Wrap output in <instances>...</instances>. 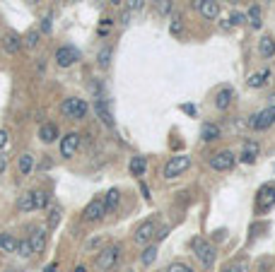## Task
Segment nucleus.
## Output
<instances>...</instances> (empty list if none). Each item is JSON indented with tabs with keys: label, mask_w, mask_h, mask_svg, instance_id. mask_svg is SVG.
<instances>
[{
	"label": "nucleus",
	"mask_w": 275,
	"mask_h": 272,
	"mask_svg": "<svg viewBox=\"0 0 275 272\" xmlns=\"http://www.w3.org/2000/svg\"><path fill=\"white\" fill-rule=\"evenodd\" d=\"M258 152H261V147H258V142H253V140H246L244 142V147H242V159L244 164H253L256 162V157H258Z\"/></svg>",
	"instance_id": "nucleus-15"
},
{
	"label": "nucleus",
	"mask_w": 275,
	"mask_h": 272,
	"mask_svg": "<svg viewBox=\"0 0 275 272\" xmlns=\"http://www.w3.org/2000/svg\"><path fill=\"white\" fill-rule=\"evenodd\" d=\"M17 210L20 212H34L36 205H34V190H27L22 195L17 197Z\"/></svg>",
	"instance_id": "nucleus-20"
},
{
	"label": "nucleus",
	"mask_w": 275,
	"mask_h": 272,
	"mask_svg": "<svg viewBox=\"0 0 275 272\" xmlns=\"http://www.w3.org/2000/svg\"><path fill=\"white\" fill-rule=\"evenodd\" d=\"M27 3H32V5H39V3H41V0H27Z\"/></svg>",
	"instance_id": "nucleus-50"
},
{
	"label": "nucleus",
	"mask_w": 275,
	"mask_h": 272,
	"mask_svg": "<svg viewBox=\"0 0 275 272\" xmlns=\"http://www.w3.org/2000/svg\"><path fill=\"white\" fill-rule=\"evenodd\" d=\"M181 29H184L181 15H174V17H172V24H169V32H172V36H181Z\"/></svg>",
	"instance_id": "nucleus-35"
},
{
	"label": "nucleus",
	"mask_w": 275,
	"mask_h": 272,
	"mask_svg": "<svg viewBox=\"0 0 275 272\" xmlns=\"http://www.w3.org/2000/svg\"><path fill=\"white\" fill-rule=\"evenodd\" d=\"M119 258H121V248H119V246H109V248H101L99 253H97L94 265H97V270L109 272L119 265Z\"/></svg>",
	"instance_id": "nucleus-4"
},
{
	"label": "nucleus",
	"mask_w": 275,
	"mask_h": 272,
	"mask_svg": "<svg viewBox=\"0 0 275 272\" xmlns=\"http://www.w3.org/2000/svg\"><path fill=\"white\" fill-rule=\"evenodd\" d=\"M61 113L70 120H82L89 113V104L85 99L68 97V99H63V104H61Z\"/></svg>",
	"instance_id": "nucleus-1"
},
{
	"label": "nucleus",
	"mask_w": 275,
	"mask_h": 272,
	"mask_svg": "<svg viewBox=\"0 0 275 272\" xmlns=\"http://www.w3.org/2000/svg\"><path fill=\"white\" fill-rule=\"evenodd\" d=\"M258 51L263 58H273L275 55V39L273 36H261V41H258Z\"/></svg>",
	"instance_id": "nucleus-23"
},
{
	"label": "nucleus",
	"mask_w": 275,
	"mask_h": 272,
	"mask_svg": "<svg viewBox=\"0 0 275 272\" xmlns=\"http://www.w3.org/2000/svg\"><path fill=\"white\" fill-rule=\"evenodd\" d=\"M244 22H246V15H244V12L234 10L230 15V24H232V27H239V24H244Z\"/></svg>",
	"instance_id": "nucleus-36"
},
{
	"label": "nucleus",
	"mask_w": 275,
	"mask_h": 272,
	"mask_svg": "<svg viewBox=\"0 0 275 272\" xmlns=\"http://www.w3.org/2000/svg\"><path fill=\"white\" fill-rule=\"evenodd\" d=\"M8 138H10V135H8V130H0V150L8 145Z\"/></svg>",
	"instance_id": "nucleus-44"
},
{
	"label": "nucleus",
	"mask_w": 275,
	"mask_h": 272,
	"mask_svg": "<svg viewBox=\"0 0 275 272\" xmlns=\"http://www.w3.org/2000/svg\"><path fill=\"white\" fill-rule=\"evenodd\" d=\"M39 140L46 142V145L56 142L58 140V125H56V123H41V128H39Z\"/></svg>",
	"instance_id": "nucleus-17"
},
{
	"label": "nucleus",
	"mask_w": 275,
	"mask_h": 272,
	"mask_svg": "<svg viewBox=\"0 0 275 272\" xmlns=\"http://www.w3.org/2000/svg\"><path fill=\"white\" fill-rule=\"evenodd\" d=\"M17 255H22V258H29V255H34L32 253V243H29V239H22L17 241V250H15Z\"/></svg>",
	"instance_id": "nucleus-32"
},
{
	"label": "nucleus",
	"mask_w": 275,
	"mask_h": 272,
	"mask_svg": "<svg viewBox=\"0 0 275 272\" xmlns=\"http://www.w3.org/2000/svg\"><path fill=\"white\" fill-rule=\"evenodd\" d=\"M234 164H237V157H234V152H230V150H222V152H215L212 157H210V166L215 169V171H232L234 169Z\"/></svg>",
	"instance_id": "nucleus-6"
},
{
	"label": "nucleus",
	"mask_w": 275,
	"mask_h": 272,
	"mask_svg": "<svg viewBox=\"0 0 275 272\" xmlns=\"http://www.w3.org/2000/svg\"><path fill=\"white\" fill-rule=\"evenodd\" d=\"M154 234H157V224H154V219H147V222H143L140 227L135 229L133 241H135L138 246H147L150 241H154Z\"/></svg>",
	"instance_id": "nucleus-7"
},
{
	"label": "nucleus",
	"mask_w": 275,
	"mask_h": 272,
	"mask_svg": "<svg viewBox=\"0 0 275 272\" xmlns=\"http://www.w3.org/2000/svg\"><path fill=\"white\" fill-rule=\"evenodd\" d=\"M34 205H36V210H46L48 207V193L46 190H34Z\"/></svg>",
	"instance_id": "nucleus-31"
},
{
	"label": "nucleus",
	"mask_w": 275,
	"mask_h": 272,
	"mask_svg": "<svg viewBox=\"0 0 275 272\" xmlns=\"http://www.w3.org/2000/svg\"><path fill=\"white\" fill-rule=\"evenodd\" d=\"M220 128L215 125V123H203V128H200V138L205 142H215V140H220Z\"/></svg>",
	"instance_id": "nucleus-21"
},
{
	"label": "nucleus",
	"mask_w": 275,
	"mask_h": 272,
	"mask_svg": "<svg viewBox=\"0 0 275 272\" xmlns=\"http://www.w3.org/2000/svg\"><path fill=\"white\" fill-rule=\"evenodd\" d=\"M41 32H44V34H51V17H48V15H46L44 20H41Z\"/></svg>",
	"instance_id": "nucleus-40"
},
{
	"label": "nucleus",
	"mask_w": 275,
	"mask_h": 272,
	"mask_svg": "<svg viewBox=\"0 0 275 272\" xmlns=\"http://www.w3.org/2000/svg\"><path fill=\"white\" fill-rule=\"evenodd\" d=\"M20 48H22V36L17 32H5V36H3V51L8 55H15L20 53Z\"/></svg>",
	"instance_id": "nucleus-13"
},
{
	"label": "nucleus",
	"mask_w": 275,
	"mask_h": 272,
	"mask_svg": "<svg viewBox=\"0 0 275 272\" xmlns=\"http://www.w3.org/2000/svg\"><path fill=\"white\" fill-rule=\"evenodd\" d=\"M111 27H114V20H101V24H99V36H104V34H109L111 32Z\"/></svg>",
	"instance_id": "nucleus-39"
},
{
	"label": "nucleus",
	"mask_w": 275,
	"mask_h": 272,
	"mask_svg": "<svg viewBox=\"0 0 275 272\" xmlns=\"http://www.w3.org/2000/svg\"><path fill=\"white\" fill-rule=\"evenodd\" d=\"M101 241H104V239H101V236H94V239H89V241H87V246H85V248H87V250L97 248V246H99Z\"/></svg>",
	"instance_id": "nucleus-41"
},
{
	"label": "nucleus",
	"mask_w": 275,
	"mask_h": 272,
	"mask_svg": "<svg viewBox=\"0 0 275 272\" xmlns=\"http://www.w3.org/2000/svg\"><path fill=\"white\" fill-rule=\"evenodd\" d=\"M246 22L251 24L253 29H261V24H263V15H261V5H251L249 12H246Z\"/></svg>",
	"instance_id": "nucleus-22"
},
{
	"label": "nucleus",
	"mask_w": 275,
	"mask_h": 272,
	"mask_svg": "<svg viewBox=\"0 0 275 272\" xmlns=\"http://www.w3.org/2000/svg\"><path fill=\"white\" fill-rule=\"evenodd\" d=\"M34 166H36V157H34L32 152L20 154V159H17V169H20V174H22V176H32Z\"/></svg>",
	"instance_id": "nucleus-16"
},
{
	"label": "nucleus",
	"mask_w": 275,
	"mask_h": 272,
	"mask_svg": "<svg viewBox=\"0 0 275 272\" xmlns=\"http://www.w3.org/2000/svg\"><path fill=\"white\" fill-rule=\"evenodd\" d=\"M44 272H56V265H51V267H46Z\"/></svg>",
	"instance_id": "nucleus-49"
},
{
	"label": "nucleus",
	"mask_w": 275,
	"mask_h": 272,
	"mask_svg": "<svg viewBox=\"0 0 275 272\" xmlns=\"http://www.w3.org/2000/svg\"><path fill=\"white\" fill-rule=\"evenodd\" d=\"M230 272H249L244 265H237V267H230Z\"/></svg>",
	"instance_id": "nucleus-47"
},
{
	"label": "nucleus",
	"mask_w": 275,
	"mask_h": 272,
	"mask_svg": "<svg viewBox=\"0 0 275 272\" xmlns=\"http://www.w3.org/2000/svg\"><path fill=\"white\" fill-rule=\"evenodd\" d=\"M27 239H29V243H32V253H34V255H39V253H44V250H46V239H48V231L39 227V229H34Z\"/></svg>",
	"instance_id": "nucleus-12"
},
{
	"label": "nucleus",
	"mask_w": 275,
	"mask_h": 272,
	"mask_svg": "<svg viewBox=\"0 0 275 272\" xmlns=\"http://www.w3.org/2000/svg\"><path fill=\"white\" fill-rule=\"evenodd\" d=\"M36 44H39V32L36 29H32V32H27L22 36V48H36Z\"/></svg>",
	"instance_id": "nucleus-30"
},
{
	"label": "nucleus",
	"mask_w": 275,
	"mask_h": 272,
	"mask_svg": "<svg viewBox=\"0 0 275 272\" xmlns=\"http://www.w3.org/2000/svg\"><path fill=\"white\" fill-rule=\"evenodd\" d=\"M184 111H186L188 116H196V109H193V106H191V104H186V106H184Z\"/></svg>",
	"instance_id": "nucleus-46"
},
{
	"label": "nucleus",
	"mask_w": 275,
	"mask_h": 272,
	"mask_svg": "<svg viewBox=\"0 0 275 272\" xmlns=\"http://www.w3.org/2000/svg\"><path fill=\"white\" fill-rule=\"evenodd\" d=\"M167 234H169V229H167V227L157 229V234H154V241H162V239H167Z\"/></svg>",
	"instance_id": "nucleus-42"
},
{
	"label": "nucleus",
	"mask_w": 275,
	"mask_h": 272,
	"mask_svg": "<svg viewBox=\"0 0 275 272\" xmlns=\"http://www.w3.org/2000/svg\"><path fill=\"white\" fill-rule=\"evenodd\" d=\"M275 205V185L268 183L261 188V193H258V207L261 210H270Z\"/></svg>",
	"instance_id": "nucleus-14"
},
{
	"label": "nucleus",
	"mask_w": 275,
	"mask_h": 272,
	"mask_svg": "<svg viewBox=\"0 0 275 272\" xmlns=\"http://www.w3.org/2000/svg\"><path fill=\"white\" fill-rule=\"evenodd\" d=\"M111 5H121V0H111Z\"/></svg>",
	"instance_id": "nucleus-51"
},
{
	"label": "nucleus",
	"mask_w": 275,
	"mask_h": 272,
	"mask_svg": "<svg viewBox=\"0 0 275 272\" xmlns=\"http://www.w3.org/2000/svg\"><path fill=\"white\" fill-rule=\"evenodd\" d=\"M234 101V92H232L230 87H225V89H220L217 94H215V106L220 111H225V109H230V104Z\"/></svg>",
	"instance_id": "nucleus-18"
},
{
	"label": "nucleus",
	"mask_w": 275,
	"mask_h": 272,
	"mask_svg": "<svg viewBox=\"0 0 275 272\" xmlns=\"http://www.w3.org/2000/svg\"><path fill=\"white\" fill-rule=\"evenodd\" d=\"M167 272H193V267H191V265H186V262H172Z\"/></svg>",
	"instance_id": "nucleus-37"
},
{
	"label": "nucleus",
	"mask_w": 275,
	"mask_h": 272,
	"mask_svg": "<svg viewBox=\"0 0 275 272\" xmlns=\"http://www.w3.org/2000/svg\"><path fill=\"white\" fill-rule=\"evenodd\" d=\"M58 222H61V207H58V205H51V207H48V217H46V224H48V229H56V227H58Z\"/></svg>",
	"instance_id": "nucleus-29"
},
{
	"label": "nucleus",
	"mask_w": 275,
	"mask_h": 272,
	"mask_svg": "<svg viewBox=\"0 0 275 272\" xmlns=\"http://www.w3.org/2000/svg\"><path fill=\"white\" fill-rule=\"evenodd\" d=\"M126 8L131 12H138V10H143L145 8V0H126Z\"/></svg>",
	"instance_id": "nucleus-38"
},
{
	"label": "nucleus",
	"mask_w": 275,
	"mask_h": 272,
	"mask_svg": "<svg viewBox=\"0 0 275 272\" xmlns=\"http://www.w3.org/2000/svg\"><path fill=\"white\" fill-rule=\"evenodd\" d=\"M140 193H143V195L147 197V200H150V188H147L145 183H140Z\"/></svg>",
	"instance_id": "nucleus-45"
},
{
	"label": "nucleus",
	"mask_w": 275,
	"mask_h": 272,
	"mask_svg": "<svg viewBox=\"0 0 275 272\" xmlns=\"http://www.w3.org/2000/svg\"><path fill=\"white\" fill-rule=\"evenodd\" d=\"M0 250H5V253H15L17 250V239L8 234V231H3L0 234Z\"/></svg>",
	"instance_id": "nucleus-27"
},
{
	"label": "nucleus",
	"mask_w": 275,
	"mask_h": 272,
	"mask_svg": "<svg viewBox=\"0 0 275 272\" xmlns=\"http://www.w3.org/2000/svg\"><path fill=\"white\" fill-rule=\"evenodd\" d=\"M94 109H97V113H99V120H101V123H104V125H109V128H114V116H111V111L106 109V104H104L101 99H97Z\"/></svg>",
	"instance_id": "nucleus-26"
},
{
	"label": "nucleus",
	"mask_w": 275,
	"mask_h": 272,
	"mask_svg": "<svg viewBox=\"0 0 275 272\" xmlns=\"http://www.w3.org/2000/svg\"><path fill=\"white\" fill-rule=\"evenodd\" d=\"M225 272H230V270H225Z\"/></svg>",
	"instance_id": "nucleus-54"
},
{
	"label": "nucleus",
	"mask_w": 275,
	"mask_h": 272,
	"mask_svg": "<svg viewBox=\"0 0 275 272\" xmlns=\"http://www.w3.org/2000/svg\"><path fill=\"white\" fill-rule=\"evenodd\" d=\"M193 8L205 20H217V15H220V3L217 0H193Z\"/></svg>",
	"instance_id": "nucleus-11"
},
{
	"label": "nucleus",
	"mask_w": 275,
	"mask_h": 272,
	"mask_svg": "<svg viewBox=\"0 0 275 272\" xmlns=\"http://www.w3.org/2000/svg\"><path fill=\"white\" fill-rule=\"evenodd\" d=\"M188 166H191V157H188V154H174V157L167 159L162 176L172 181L176 176H184V171H188Z\"/></svg>",
	"instance_id": "nucleus-3"
},
{
	"label": "nucleus",
	"mask_w": 275,
	"mask_h": 272,
	"mask_svg": "<svg viewBox=\"0 0 275 272\" xmlns=\"http://www.w3.org/2000/svg\"><path fill=\"white\" fill-rule=\"evenodd\" d=\"M5 169H8V157L0 152V174H5Z\"/></svg>",
	"instance_id": "nucleus-43"
},
{
	"label": "nucleus",
	"mask_w": 275,
	"mask_h": 272,
	"mask_svg": "<svg viewBox=\"0 0 275 272\" xmlns=\"http://www.w3.org/2000/svg\"><path fill=\"white\" fill-rule=\"evenodd\" d=\"M104 207H106V212H111V210H116L119 207V202H121V190L119 188H111V190H106L104 193Z\"/></svg>",
	"instance_id": "nucleus-19"
},
{
	"label": "nucleus",
	"mask_w": 275,
	"mask_h": 272,
	"mask_svg": "<svg viewBox=\"0 0 275 272\" xmlns=\"http://www.w3.org/2000/svg\"><path fill=\"white\" fill-rule=\"evenodd\" d=\"M128 169H131V174L135 176V178L145 176V171H147V162H145V157H133L131 164H128Z\"/></svg>",
	"instance_id": "nucleus-25"
},
{
	"label": "nucleus",
	"mask_w": 275,
	"mask_h": 272,
	"mask_svg": "<svg viewBox=\"0 0 275 272\" xmlns=\"http://www.w3.org/2000/svg\"><path fill=\"white\" fill-rule=\"evenodd\" d=\"M270 109H275V94L270 97Z\"/></svg>",
	"instance_id": "nucleus-48"
},
{
	"label": "nucleus",
	"mask_w": 275,
	"mask_h": 272,
	"mask_svg": "<svg viewBox=\"0 0 275 272\" xmlns=\"http://www.w3.org/2000/svg\"><path fill=\"white\" fill-rule=\"evenodd\" d=\"M193 253H196L198 262L205 267V270H210V267L215 265V260H217L215 246H212L210 241H205V239H196V241H193Z\"/></svg>",
	"instance_id": "nucleus-2"
},
{
	"label": "nucleus",
	"mask_w": 275,
	"mask_h": 272,
	"mask_svg": "<svg viewBox=\"0 0 275 272\" xmlns=\"http://www.w3.org/2000/svg\"><path fill=\"white\" fill-rule=\"evenodd\" d=\"M273 123H275V111L268 106L263 111H256L251 118H249V128L251 130H268Z\"/></svg>",
	"instance_id": "nucleus-5"
},
{
	"label": "nucleus",
	"mask_w": 275,
	"mask_h": 272,
	"mask_svg": "<svg viewBox=\"0 0 275 272\" xmlns=\"http://www.w3.org/2000/svg\"><path fill=\"white\" fill-rule=\"evenodd\" d=\"M82 217H85V222H101V219L106 217L104 200H101V197H94L92 202H87V207L82 210Z\"/></svg>",
	"instance_id": "nucleus-9"
},
{
	"label": "nucleus",
	"mask_w": 275,
	"mask_h": 272,
	"mask_svg": "<svg viewBox=\"0 0 275 272\" xmlns=\"http://www.w3.org/2000/svg\"><path fill=\"white\" fill-rule=\"evenodd\" d=\"M268 77H270V70H261V73H253L249 80H246V85L251 89H261L268 82Z\"/></svg>",
	"instance_id": "nucleus-24"
},
{
	"label": "nucleus",
	"mask_w": 275,
	"mask_h": 272,
	"mask_svg": "<svg viewBox=\"0 0 275 272\" xmlns=\"http://www.w3.org/2000/svg\"><path fill=\"white\" fill-rule=\"evenodd\" d=\"M80 60V51L75 46H61L56 51V65L58 67H73Z\"/></svg>",
	"instance_id": "nucleus-8"
},
{
	"label": "nucleus",
	"mask_w": 275,
	"mask_h": 272,
	"mask_svg": "<svg viewBox=\"0 0 275 272\" xmlns=\"http://www.w3.org/2000/svg\"><path fill=\"white\" fill-rule=\"evenodd\" d=\"M80 150V132H68L61 138V157H75V152Z\"/></svg>",
	"instance_id": "nucleus-10"
},
{
	"label": "nucleus",
	"mask_w": 275,
	"mask_h": 272,
	"mask_svg": "<svg viewBox=\"0 0 275 272\" xmlns=\"http://www.w3.org/2000/svg\"><path fill=\"white\" fill-rule=\"evenodd\" d=\"M157 253H159V250H157V246H145L143 255H140V262H143L145 267H147V265H152V262L157 260Z\"/></svg>",
	"instance_id": "nucleus-28"
},
{
	"label": "nucleus",
	"mask_w": 275,
	"mask_h": 272,
	"mask_svg": "<svg viewBox=\"0 0 275 272\" xmlns=\"http://www.w3.org/2000/svg\"><path fill=\"white\" fill-rule=\"evenodd\" d=\"M97 63H99V67H109L111 63V46H104L99 51V55H97Z\"/></svg>",
	"instance_id": "nucleus-34"
},
{
	"label": "nucleus",
	"mask_w": 275,
	"mask_h": 272,
	"mask_svg": "<svg viewBox=\"0 0 275 272\" xmlns=\"http://www.w3.org/2000/svg\"><path fill=\"white\" fill-rule=\"evenodd\" d=\"M261 3H270V0H261Z\"/></svg>",
	"instance_id": "nucleus-52"
},
{
	"label": "nucleus",
	"mask_w": 275,
	"mask_h": 272,
	"mask_svg": "<svg viewBox=\"0 0 275 272\" xmlns=\"http://www.w3.org/2000/svg\"><path fill=\"white\" fill-rule=\"evenodd\" d=\"M154 5H157V12L159 15H172V10H174V0H154Z\"/></svg>",
	"instance_id": "nucleus-33"
},
{
	"label": "nucleus",
	"mask_w": 275,
	"mask_h": 272,
	"mask_svg": "<svg viewBox=\"0 0 275 272\" xmlns=\"http://www.w3.org/2000/svg\"><path fill=\"white\" fill-rule=\"evenodd\" d=\"M8 272H17V270H8Z\"/></svg>",
	"instance_id": "nucleus-53"
}]
</instances>
